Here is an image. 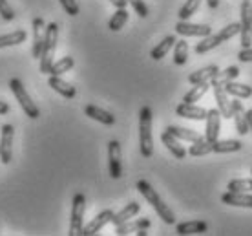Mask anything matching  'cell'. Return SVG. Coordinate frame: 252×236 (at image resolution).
I'll return each instance as SVG.
<instances>
[{
  "instance_id": "1",
  "label": "cell",
  "mask_w": 252,
  "mask_h": 236,
  "mask_svg": "<svg viewBox=\"0 0 252 236\" xmlns=\"http://www.w3.org/2000/svg\"><path fill=\"white\" fill-rule=\"evenodd\" d=\"M137 191L145 196V200L152 205V207H154V211L158 212L159 218L163 220L164 224H168V225L176 224V214H174V211H172L168 205L164 203L163 200L159 198V194L156 192V189H154V187H152L146 179H139V181H137Z\"/></svg>"
},
{
  "instance_id": "2",
  "label": "cell",
  "mask_w": 252,
  "mask_h": 236,
  "mask_svg": "<svg viewBox=\"0 0 252 236\" xmlns=\"http://www.w3.org/2000/svg\"><path fill=\"white\" fill-rule=\"evenodd\" d=\"M139 147L143 158L154 156V137H152V110L143 106L139 112Z\"/></svg>"
},
{
  "instance_id": "3",
  "label": "cell",
  "mask_w": 252,
  "mask_h": 236,
  "mask_svg": "<svg viewBox=\"0 0 252 236\" xmlns=\"http://www.w3.org/2000/svg\"><path fill=\"white\" fill-rule=\"evenodd\" d=\"M59 42V24L51 22L46 26L44 44H42V53H40V71L42 73H50L53 57H55V50H57Z\"/></svg>"
},
{
  "instance_id": "4",
  "label": "cell",
  "mask_w": 252,
  "mask_h": 236,
  "mask_svg": "<svg viewBox=\"0 0 252 236\" xmlns=\"http://www.w3.org/2000/svg\"><path fill=\"white\" fill-rule=\"evenodd\" d=\"M9 88H11L13 96L17 97L19 104L22 106L24 114L28 115L30 119H37L38 115H40V110H38V106L33 102L32 97L28 96V92H26L22 81H20V79H11V81H9Z\"/></svg>"
},
{
  "instance_id": "5",
  "label": "cell",
  "mask_w": 252,
  "mask_h": 236,
  "mask_svg": "<svg viewBox=\"0 0 252 236\" xmlns=\"http://www.w3.org/2000/svg\"><path fill=\"white\" fill-rule=\"evenodd\" d=\"M84 211H86V196L84 194H75L71 202V218H69V236L82 235L84 227Z\"/></svg>"
},
{
  "instance_id": "6",
  "label": "cell",
  "mask_w": 252,
  "mask_h": 236,
  "mask_svg": "<svg viewBox=\"0 0 252 236\" xmlns=\"http://www.w3.org/2000/svg\"><path fill=\"white\" fill-rule=\"evenodd\" d=\"M241 46L243 48H251L252 46V2L251 0H243L241 2Z\"/></svg>"
},
{
  "instance_id": "7",
  "label": "cell",
  "mask_w": 252,
  "mask_h": 236,
  "mask_svg": "<svg viewBox=\"0 0 252 236\" xmlns=\"http://www.w3.org/2000/svg\"><path fill=\"white\" fill-rule=\"evenodd\" d=\"M13 134H15V128L13 125L6 123L0 128V161L7 165L13 158Z\"/></svg>"
},
{
  "instance_id": "8",
  "label": "cell",
  "mask_w": 252,
  "mask_h": 236,
  "mask_svg": "<svg viewBox=\"0 0 252 236\" xmlns=\"http://www.w3.org/2000/svg\"><path fill=\"white\" fill-rule=\"evenodd\" d=\"M108 169L110 176L114 179H119L123 176V163H121V143L117 139H112L108 143Z\"/></svg>"
},
{
  "instance_id": "9",
  "label": "cell",
  "mask_w": 252,
  "mask_h": 236,
  "mask_svg": "<svg viewBox=\"0 0 252 236\" xmlns=\"http://www.w3.org/2000/svg\"><path fill=\"white\" fill-rule=\"evenodd\" d=\"M176 33L183 37H207L212 33V28L207 24H190L189 20H179L176 24Z\"/></svg>"
},
{
  "instance_id": "10",
  "label": "cell",
  "mask_w": 252,
  "mask_h": 236,
  "mask_svg": "<svg viewBox=\"0 0 252 236\" xmlns=\"http://www.w3.org/2000/svg\"><path fill=\"white\" fill-rule=\"evenodd\" d=\"M207 128H205V137L207 141L214 143V141L220 139V127H221V114L218 108L208 110L207 114Z\"/></svg>"
},
{
  "instance_id": "11",
  "label": "cell",
  "mask_w": 252,
  "mask_h": 236,
  "mask_svg": "<svg viewBox=\"0 0 252 236\" xmlns=\"http://www.w3.org/2000/svg\"><path fill=\"white\" fill-rule=\"evenodd\" d=\"M176 114L179 117H185V119H194V121H205L207 119L208 110L201 108V106H195L194 102H181L177 104Z\"/></svg>"
},
{
  "instance_id": "12",
  "label": "cell",
  "mask_w": 252,
  "mask_h": 236,
  "mask_svg": "<svg viewBox=\"0 0 252 236\" xmlns=\"http://www.w3.org/2000/svg\"><path fill=\"white\" fill-rule=\"evenodd\" d=\"M44 35H46V22L40 17L33 19V48L32 55L35 59H40L42 53V44H44Z\"/></svg>"
},
{
  "instance_id": "13",
  "label": "cell",
  "mask_w": 252,
  "mask_h": 236,
  "mask_svg": "<svg viewBox=\"0 0 252 236\" xmlns=\"http://www.w3.org/2000/svg\"><path fill=\"white\" fill-rule=\"evenodd\" d=\"M112 218H114V211H110V209L99 212V214H97V216H95L94 220L86 225V227H82V236L97 235V233H99V231H101L106 224H112Z\"/></svg>"
},
{
  "instance_id": "14",
  "label": "cell",
  "mask_w": 252,
  "mask_h": 236,
  "mask_svg": "<svg viewBox=\"0 0 252 236\" xmlns=\"http://www.w3.org/2000/svg\"><path fill=\"white\" fill-rule=\"evenodd\" d=\"M230 110H232V119H234V127L240 132V135L249 134V123H247V115L245 110H243V104L241 101H238V97L230 101Z\"/></svg>"
},
{
  "instance_id": "15",
  "label": "cell",
  "mask_w": 252,
  "mask_h": 236,
  "mask_svg": "<svg viewBox=\"0 0 252 236\" xmlns=\"http://www.w3.org/2000/svg\"><path fill=\"white\" fill-rule=\"evenodd\" d=\"M221 202L230 207H245V209H252V194L249 192H234L228 191L221 196Z\"/></svg>"
},
{
  "instance_id": "16",
  "label": "cell",
  "mask_w": 252,
  "mask_h": 236,
  "mask_svg": "<svg viewBox=\"0 0 252 236\" xmlns=\"http://www.w3.org/2000/svg\"><path fill=\"white\" fill-rule=\"evenodd\" d=\"M212 90H214V97L216 102H218V110L223 119H230L232 117V110H230V101H228V94L225 92V86L223 84H212Z\"/></svg>"
},
{
  "instance_id": "17",
  "label": "cell",
  "mask_w": 252,
  "mask_h": 236,
  "mask_svg": "<svg viewBox=\"0 0 252 236\" xmlns=\"http://www.w3.org/2000/svg\"><path fill=\"white\" fill-rule=\"evenodd\" d=\"M161 141H163L164 147L170 150L174 158H177V160H185V158H187V150H185V147L179 143V139H177L176 135H172L168 130H164L163 134H161Z\"/></svg>"
},
{
  "instance_id": "18",
  "label": "cell",
  "mask_w": 252,
  "mask_h": 236,
  "mask_svg": "<svg viewBox=\"0 0 252 236\" xmlns=\"http://www.w3.org/2000/svg\"><path fill=\"white\" fill-rule=\"evenodd\" d=\"M150 220L148 218H139V220H133V222H125V224H121L115 227V235L117 236H125V235H130V233H137L141 229H150Z\"/></svg>"
},
{
  "instance_id": "19",
  "label": "cell",
  "mask_w": 252,
  "mask_h": 236,
  "mask_svg": "<svg viewBox=\"0 0 252 236\" xmlns=\"http://www.w3.org/2000/svg\"><path fill=\"white\" fill-rule=\"evenodd\" d=\"M48 84H50L51 88L55 90L57 94H61L63 97H66V99H73V97L77 96L75 86H71L69 83L63 81V79H61V75H50V79H48Z\"/></svg>"
},
{
  "instance_id": "20",
  "label": "cell",
  "mask_w": 252,
  "mask_h": 236,
  "mask_svg": "<svg viewBox=\"0 0 252 236\" xmlns=\"http://www.w3.org/2000/svg\"><path fill=\"white\" fill-rule=\"evenodd\" d=\"M84 114L88 115V117H92V119H95V121L106 125V127L115 125V115L106 112V110L99 108V106H95V104H88V106L84 108Z\"/></svg>"
},
{
  "instance_id": "21",
  "label": "cell",
  "mask_w": 252,
  "mask_h": 236,
  "mask_svg": "<svg viewBox=\"0 0 252 236\" xmlns=\"http://www.w3.org/2000/svg\"><path fill=\"white\" fill-rule=\"evenodd\" d=\"M208 229L207 222L203 220H192V222H183V224L176 225V233L177 235H199V233H205Z\"/></svg>"
},
{
  "instance_id": "22",
  "label": "cell",
  "mask_w": 252,
  "mask_h": 236,
  "mask_svg": "<svg viewBox=\"0 0 252 236\" xmlns=\"http://www.w3.org/2000/svg\"><path fill=\"white\" fill-rule=\"evenodd\" d=\"M141 211V205L137 203V202H130V203L126 205L125 209H121L117 214H114V218H112V224L117 227V225L125 224V222H128V220H132L137 212Z\"/></svg>"
},
{
  "instance_id": "23",
  "label": "cell",
  "mask_w": 252,
  "mask_h": 236,
  "mask_svg": "<svg viewBox=\"0 0 252 236\" xmlns=\"http://www.w3.org/2000/svg\"><path fill=\"white\" fill-rule=\"evenodd\" d=\"M223 86H225V92H227L228 96L238 97V99H247V97L252 96V86H249V84L228 81V83H225Z\"/></svg>"
},
{
  "instance_id": "24",
  "label": "cell",
  "mask_w": 252,
  "mask_h": 236,
  "mask_svg": "<svg viewBox=\"0 0 252 236\" xmlns=\"http://www.w3.org/2000/svg\"><path fill=\"white\" fill-rule=\"evenodd\" d=\"M241 145L238 139H218L212 143V152L216 154H228V152H240Z\"/></svg>"
},
{
  "instance_id": "25",
  "label": "cell",
  "mask_w": 252,
  "mask_h": 236,
  "mask_svg": "<svg viewBox=\"0 0 252 236\" xmlns=\"http://www.w3.org/2000/svg\"><path fill=\"white\" fill-rule=\"evenodd\" d=\"M218 71H220V68L214 66V64H212V66H205V68H201V70L190 73L189 83L190 84H199V83H205V81H210Z\"/></svg>"
},
{
  "instance_id": "26",
  "label": "cell",
  "mask_w": 252,
  "mask_h": 236,
  "mask_svg": "<svg viewBox=\"0 0 252 236\" xmlns=\"http://www.w3.org/2000/svg\"><path fill=\"white\" fill-rule=\"evenodd\" d=\"M174 44H176V37H174V35L164 37L163 40H161V42H159V44L150 51V57L154 59V61H161V59H163L164 55L174 48Z\"/></svg>"
},
{
  "instance_id": "27",
  "label": "cell",
  "mask_w": 252,
  "mask_h": 236,
  "mask_svg": "<svg viewBox=\"0 0 252 236\" xmlns=\"http://www.w3.org/2000/svg\"><path fill=\"white\" fill-rule=\"evenodd\" d=\"M241 70L238 68V66H228V68H225L223 71H218L212 79H210V84H225L228 83V81H236L238 77H240Z\"/></svg>"
},
{
  "instance_id": "28",
  "label": "cell",
  "mask_w": 252,
  "mask_h": 236,
  "mask_svg": "<svg viewBox=\"0 0 252 236\" xmlns=\"http://www.w3.org/2000/svg\"><path fill=\"white\" fill-rule=\"evenodd\" d=\"M221 44V37L220 33H216V35H207V37H203L201 42H197V46L194 48V51L197 53V55H203V53H208L210 50H214V48H218V46Z\"/></svg>"
},
{
  "instance_id": "29",
  "label": "cell",
  "mask_w": 252,
  "mask_h": 236,
  "mask_svg": "<svg viewBox=\"0 0 252 236\" xmlns=\"http://www.w3.org/2000/svg\"><path fill=\"white\" fill-rule=\"evenodd\" d=\"M212 152V143L210 141H207V137H199V139L192 141V145L189 147V150H187V154H190V156H194V158H197V156H207V154Z\"/></svg>"
},
{
  "instance_id": "30",
  "label": "cell",
  "mask_w": 252,
  "mask_h": 236,
  "mask_svg": "<svg viewBox=\"0 0 252 236\" xmlns=\"http://www.w3.org/2000/svg\"><path fill=\"white\" fill-rule=\"evenodd\" d=\"M166 130L170 132L172 135H176L179 141H195L199 139L201 135L197 134L195 130H190V128H185V127H176V125H170V127H166Z\"/></svg>"
},
{
  "instance_id": "31",
  "label": "cell",
  "mask_w": 252,
  "mask_h": 236,
  "mask_svg": "<svg viewBox=\"0 0 252 236\" xmlns=\"http://www.w3.org/2000/svg\"><path fill=\"white\" fill-rule=\"evenodd\" d=\"M208 88H212L210 81H205V83L194 84V88L185 94L183 101L185 102H195V101H199V99H201V97L208 92Z\"/></svg>"
},
{
  "instance_id": "32",
  "label": "cell",
  "mask_w": 252,
  "mask_h": 236,
  "mask_svg": "<svg viewBox=\"0 0 252 236\" xmlns=\"http://www.w3.org/2000/svg\"><path fill=\"white\" fill-rule=\"evenodd\" d=\"M26 32L24 30H17L13 33H6V35H0V48H7V46H17L20 42L26 40Z\"/></svg>"
},
{
  "instance_id": "33",
  "label": "cell",
  "mask_w": 252,
  "mask_h": 236,
  "mask_svg": "<svg viewBox=\"0 0 252 236\" xmlns=\"http://www.w3.org/2000/svg\"><path fill=\"white\" fill-rule=\"evenodd\" d=\"M126 22H128V11H126V7H117V11L112 15V19L108 22V28L112 32H121V28H125Z\"/></svg>"
},
{
  "instance_id": "34",
  "label": "cell",
  "mask_w": 252,
  "mask_h": 236,
  "mask_svg": "<svg viewBox=\"0 0 252 236\" xmlns=\"http://www.w3.org/2000/svg\"><path fill=\"white\" fill-rule=\"evenodd\" d=\"M189 61V44L187 40H176L174 44V64L183 66Z\"/></svg>"
},
{
  "instance_id": "35",
  "label": "cell",
  "mask_w": 252,
  "mask_h": 236,
  "mask_svg": "<svg viewBox=\"0 0 252 236\" xmlns=\"http://www.w3.org/2000/svg\"><path fill=\"white\" fill-rule=\"evenodd\" d=\"M75 66V61L73 57H63L61 61L51 64V70H50V75H63L66 71H69L71 68Z\"/></svg>"
},
{
  "instance_id": "36",
  "label": "cell",
  "mask_w": 252,
  "mask_h": 236,
  "mask_svg": "<svg viewBox=\"0 0 252 236\" xmlns=\"http://www.w3.org/2000/svg\"><path fill=\"white\" fill-rule=\"evenodd\" d=\"M228 191L234 192H252V178H238L228 181Z\"/></svg>"
},
{
  "instance_id": "37",
  "label": "cell",
  "mask_w": 252,
  "mask_h": 236,
  "mask_svg": "<svg viewBox=\"0 0 252 236\" xmlns=\"http://www.w3.org/2000/svg\"><path fill=\"white\" fill-rule=\"evenodd\" d=\"M199 4H201V0H187L185 6L179 9V13H177L179 20H189L190 17L199 9Z\"/></svg>"
},
{
  "instance_id": "38",
  "label": "cell",
  "mask_w": 252,
  "mask_h": 236,
  "mask_svg": "<svg viewBox=\"0 0 252 236\" xmlns=\"http://www.w3.org/2000/svg\"><path fill=\"white\" fill-rule=\"evenodd\" d=\"M241 32V24L240 22H232V24H228L227 28H223L220 32V37H221V42H225V40H230L232 37H236L238 33Z\"/></svg>"
},
{
  "instance_id": "39",
  "label": "cell",
  "mask_w": 252,
  "mask_h": 236,
  "mask_svg": "<svg viewBox=\"0 0 252 236\" xmlns=\"http://www.w3.org/2000/svg\"><path fill=\"white\" fill-rule=\"evenodd\" d=\"M128 4L133 7V11L137 13L141 19H146V17H148L150 9H148V6L145 4V0H128Z\"/></svg>"
},
{
  "instance_id": "40",
  "label": "cell",
  "mask_w": 252,
  "mask_h": 236,
  "mask_svg": "<svg viewBox=\"0 0 252 236\" xmlns=\"http://www.w3.org/2000/svg\"><path fill=\"white\" fill-rule=\"evenodd\" d=\"M0 17L6 20V22H9V20H13L17 17V13L13 11V7L9 6L7 0H0Z\"/></svg>"
},
{
  "instance_id": "41",
  "label": "cell",
  "mask_w": 252,
  "mask_h": 236,
  "mask_svg": "<svg viewBox=\"0 0 252 236\" xmlns=\"http://www.w3.org/2000/svg\"><path fill=\"white\" fill-rule=\"evenodd\" d=\"M61 2V6L64 7V11L68 13L69 17H77L79 15V4H77V0H59Z\"/></svg>"
},
{
  "instance_id": "42",
  "label": "cell",
  "mask_w": 252,
  "mask_h": 236,
  "mask_svg": "<svg viewBox=\"0 0 252 236\" xmlns=\"http://www.w3.org/2000/svg\"><path fill=\"white\" fill-rule=\"evenodd\" d=\"M238 61H240V63H252V46L251 48H243V50L238 53Z\"/></svg>"
},
{
  "instance_id": "43",
  "label": "cell",
  "mask_w": 252,
  "mask_h": 236,
  "mask_svg": "<svg viewBox=\"0 0 252 236\" xmlns=\"http://www.w3.org/2000/svg\"><path fill=\"white\" fill-rule=\"evenodd\" d=\"M110 4H114L115 7H126L128 6V0H110Z\"/></svg>"
},
{
  "instance_id": "44",
  "label": "cell",
  "mask_w": 252,
  "mask_h": 236,
  "mask_svg": "<svg viewBox=\"0 0 252 236\" xmlns=\"http://www.w3.org/2000/svg\"><path fill=\"white\" fill-rule=\"evenodd\" d=\"M9 112V104L4 101H0V115H6Z\"/></svg>"
},
{
  "instance_id": "45",
  "label": "cell",
  "mask_w": 252,
  "mask_h": 236,
  "mask_svg": "<svg viewBox=\"0 0 252 236\" xmlns=\"http://www.w3.org/2000/svg\"><path fill=\"white\" fill-rule=\"evenodd\" d=\"M245 115H247V123H249V130H252V108L247 110Z\"/></svg>"
},
{
  "instance_id": "46",
  "label": "cell",
  "mask_w": 252,
  "mask_h": 236,
  "mask_svg": "<svg viewBox=\"0 0 252 236\" xmlns=\"http://www.w3.org/2000/svg\"><path fill=\"white\" fill-rule=\"evenodd\" d=\"M207 4L210 9H216V7L220 6V0H207Z\"/></svg>"
},
{
  "instance_id": "47",
  "label": "cell",
  "mask_w": 252,
  "mask_h": 236,
  "mask_svg": "<svg viewBox=\"0 0 252 236\" xmlns=\"http://www.w3.org/2000/svg\"><path fill=\"white\" fill-rule=\"evenodd\" d=\"M251 174H252V170H251Z\"/></svg>"
}]
</instances>
